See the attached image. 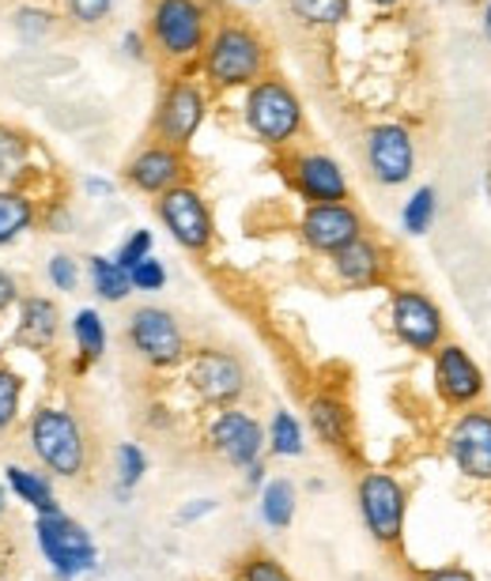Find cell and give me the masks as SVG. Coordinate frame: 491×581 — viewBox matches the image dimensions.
Segmentation results:
<instances>
[{"label": "cell", "mask_w": 491, "mask_h": 581, "mask_svg": "<svg viewBox=\"0 0 491 581\" xmlns=\"http://www.w3.org/2000/svg\"><path fill=\"white\" fill-rule=\"evenodd\" d=\"M269 49L246 23H219L205 42V76L216 88H242L265 76Z\"/></svg>", "instance_id": "1"}, {"label": "cell", "mask_w": 491, "mask_h": 581, "mask_svg": "<svg viewBox=\"0 0 491 581\" xmlns=\"http://www.w3.org/2000/svg\"><path fill=\"white\" fill-rule=\"evenodd\" d=\"M246 125L258 140L284 148L302 129V102L284 80L261 76L250 88V99H246Z\"/></svg>", "instance_id": "2"}, {"label": "cell", "mask_w": 491, "mask_h": 581, "mask_svg": "<svg viewBox=\"0 0 491 581\" xmlns=\"http://www.w3.org/2000/svg\"><path fill=\"white\" fill-rule=\"evenodd\" d=\"M31 446L38 460L57 476H80L88 460V442H83L80 423L61 408H38L31 420Z\"/></svg>", "instance_id": "3"}, {"label": "cell", "mask_w": 491, "mask_h": 581, "mask_svg": "<svg viewBox=\"0 0 491 581\" xmlns=\"http://www.w3.org/2000/svg\"><path fill=\"white\" fill-rule=\"evenodd\" d=\"M148 27L156 49L171 61H185V57L205 49L208 20L201 0H156Z\"/></svg>", "instance_id": "4"}, {"label": "cell", "mask_w": 491, "mask_h": 581, "mask_svg": "<svg viewBox=\"0 0 491 581\" xmlns=\"http://www.w3.org/2000/svg\"><path fill=\"white\" fill-rule=\"evenodd\" d=\"M389 321H393L397 340L416 355H431L446 344L443 310L416 287H397L389 295Z\"/></svg>", "instance_id": "5"}, {"label": "cell", "mask_w": 491, "mask_h": 581, "mask_svg": "<svg viewBox=\"0 0 491 581\" xmlns=\"http://www.w3.org/2000/svg\"><path fill=\"white\" fill-rule=\"evenodd\" d=\"M359 499L363 525L370 528L378 544H401L404 536V514H409V494L397 476L389 472H367L355 487Z\"/></svg>", "instance_id": "6"}, {"label": "cell", "mask_w": 491, "mask_h": 581, "mask_svg": "<svg viewBox=\"0 0 491 581\" xmlns=\"http://www.w3.org/2000/svg\"><path fill=\"white\" fill-rule=\"evenodd\" d=\"M38 548L49 559L54 574L65 581L88 574L99 559L95 540L88 536V528L69 521L61 510L57 514H38Z\"/></svg>", "instance_id": "7"}, {"label": "cell", "mask_w": 491, "mask_h": 581, "mask_svg": "<svg viewBox=\"0 0 491 581\" xmlns=\"http://www.w3.org/2000/svg\"><path fill=\"white\" fill-rule=\"evenodd\" d=\"M446 453L457 465V472L472 483H491V412L472 405L457 415V423L446 434Z\"/></svg>", "instance_id": "8"}, {"label": "cell", "mask_w": 491, "mask_h": 581, "mask_svg": "<svg viewBox=\"0 0 491 581\" xmlns=\"http://www.w3.org/2000/svg\"><path fill=\"white\" fill-rule=\"evenodd\" d=\"M190 386L205 405L235 408V400L246 392V366L239 355L219 352V348H201L190 358Z\"/></svg>", "instance_id": "9"}, {"label": "cell", "mask_w": 491, "mask_h": 581, "mask_svg": "<svg viewBox=\"0 0 491 581\" xmlns=\"http://www.w3.org/2000/svg\"><path fill=\"white\" fill-rule=\"evenodd\" d=\"M129 344L137 355L151 366H174L185 358V337L178 329L174 314L159 310V306H140L129 318Z\"/></svg>", "instance_id": "10"}, {"label": "cell", "mask_w": 491, "mask_h": 581, "mask_svg": "<svg viewBox=\"0 0 491 581\" xmlns=\"http://www.w3.org/2000/svg\"><path fill=\"white\" fill-rule=\"evenodd\" d=\"M159 219L174 235V242L190 253H205L212 246V212L190 185H174L159 196Z\"/></svg>", "instance_id": "11"}, {"label": "cell", "mask_w": 491, "mask_h": 581, "mask_svg": "<svg viewBox=\"0 0 491 581\" xmlns=\"http://www.w3.org/2000/svg\"><path fill=\"white\" fill-rule=\"evenodd\" d=\"M208 99L205 91L197 88L193 80H174L167 88L163 102H159L156 114V136L159 144H171V148H185V144L197 136L201 122H205Z\"/></svg>", "instance_id": "12"}, {"label": "cell", "mask_w": 491, "mask_h": 581, "mask_svg": "<svg viewBox=\"0 0 491 581\" xmlns=\"http://www.w3.org/2000/svg\"><path fill=\"white\" fill-rule=\"evenodd\" d=\"M488 381L484 371L477 366V358L465 352L461 344H443L435 352V392L443 405L450 408H472L480 405Z\"/></svg>", "instance_id": "13"}, {"label": "cell", "mask_w": 491, "mask_h": 581, "mask_svg": "<svg viewBox=\"0 0 491 581\" xmlns=\"http://www.w3.org/2000/svg\"><path fill=\"white\" fill-rule=\"evenodd\" d=\"M367 167L382 185H404L416 170V144L404 125H375L367 133Z\"/></svg>", "instance_id": "14"}, {"label": "cell", "mask_w": 491, "mask_h": 581, "mask_svg": "<svg viewBox=\"0 0 491 581\" xmlns=\"http://www.w3.org/2000/svg\"><path fill=\"white\" fill-rule=\"evenodd\" d=\"M208 442L227 465L235 468H250L253 460L261 457V446H265V431L253 415L239 412V408H224V412L212 420L208 426Z\"/></svg>", "instance_id": "15"}, {"label": "cell", "mask_w": 491, "mask_h": 581, "mask_svg": "<svg viewBox=\"0 0 491 581\" xmlns=\"http://www.w3.org/2000/svg\"><path fill=\"white\" fill-rule=\"evenodd\" d=\"M302 242L318 253H336L349 242L363 235V219L352 204H310L307 216H302Z\"/></svg>", "instance_id": "16"}, {"label": "cell", "mask_w": 491, "mask_h": 581, "mask_svg": "<svg viewBox=\"0 0 491 581\" xmlns=\"http://www.w3.org/2000/svg\"><path fill=\"white\" fill-rule=\"evenodd\" d=\"M129 182L137 185L140 193H159L163 196L167 190L182 185L185 178V156L182 148H171V144H151L144 148L137 159L129 162Z\"/></svg>", "instance_id": "17"}, {"label": "cell", "mask_w": 491, "mask_h": 581, "mask_svg": "<svg viewBox=\"0 0 491 581\" xmlns=\"http://www.w3.org/2000/svg\"><path fill=\"white\" fill-rule=\"evenodd\" d=\"M295 185L307 201L315 204H341L349 201V182H344V170L336 167L329 156H299L295 159Z\"/></svg>", "instance_id": "18"}, {"label": "cell", "mask_w": 491, "mask_h": 581, "mask_svg": "<svg viewBox=\"0 0 491 581\" xmlns=\"http://www.w3.org/2000/svg\"><path fill=\"white\" fill-rule=\"evenodd\" d=\"M386 253L378 242H370V238H355V242H349L344 250L333 253V272L341 276V284L349 287H375L386 280Z\"/></svg>", "instance_id": "19"}, {"label": "cell", "mask_w": 491, "mask_h": 581, "mask_svg": "<svg viewBox=\"0 0 491 581\" xmlns=\"http://www.w3.org/2000/svg\"><path fill=\"white\" fill-rule=\"evenodd\" d=\"M310 426H315V434L326 446H333V449L352 446V412L341 397H333V392H318V397L310 400Z\"/></svg>", "instance_id": "20"}, {"label": "cell", "mask_w": 491, "mask_h": 581, "mask_svg": "<svg viewBox=\"0 0 491 581\" xmlns=\"http://www.w3.org/2000/svg\"><path fill=\"white\" fill-rule=\"evenodd\" d=\"M61 318H57V306L49 298H27L20 314V340L31 348H49L57 340Z\"/></svg>", "instance_id": "21"}, {"label": "cell", "mask_w": 491, "mask_h": 581, "mask_svg": "<svg viewBox=\"0 0 491 581\" xmlns=\"http://www.w3.org/2000/svg\"><path fill=\"white\" fill-rule=\"evenodd\" d=\"M8 487L20 494L27 506H35L38 514H57V499H54V487L42 472H27V468L12 465L8 468Z\"/></svg>", "instance_id": "22"}, {"label": "cell", "mask_w": 491, "mask_h": 581, "mask_svg": "<svg viewBox=\"0 0 491 581\" xmlns=\"http://www.w3.org/2000/svg\"><path fill=\"white\" fill-rule=\"evenodd\" d=\"M31 219H35V208H31L27 196L12 190L0 193V246L15 242L31 227Z\"/></svg>", "instance_id": "23"}, {"label": "cell", "mask_w": 491, "mask_h": 581, "mask_svg": "<svg viewBox=\"0 0 491 581\" xmlns=\"http://www.w3.org/2000/svg\"><path fill=\"white\" fill-rule=\"evenodd\" d=\"M261 517L273 528H287L295 517V487L292 480H273L261 494Z\"/></svg>", "instance_id": "24"}, {"label": "cell", "mask_w": 491, "mask_h": 581, "mask_svg": "<svg viewBox=\"0 0 491 581\" xmlns=\"http://www.w3.org/2000/svg\"><path fill=\"white\" fill-rule=\"evenodd\" d=\"M295 20L310 23V27H336L349 20V0H287Z\"/></svg>", "instance_id": "25"}, {"label": "cell", "mask_w": 491, "mask_h": 581, "mask_svg": "<svg viewBox=\"0 0 491 581\" xmlns=\"http://www.w3.org/2000/svg\"><path fill=\"white\" fill-rule=\"evenodd\" d=\"M91 284H95V290L106 298V303H122V298L133 290L129 272H125L117 261H106V258H91Z\"/></svg>", "instance_id": "26"}, {"label": "cell", "mask_w": 491, "mask_h": 581, "mask_svg": "<svg viewBox=\"0 0 491 581\" xmlns=\"http://www.w3.org/2000/svg\"><path fill=\"white\" fill-rule=\"evenodd\" d=\"M72 332H76V344H80V352H83V363H91V358H103V352H106V329H103V318H99L95 310H80V314H76Z\"/></svg>", "instance_id": "27"}, {"label": "cell", "mask_w": 491, "mask_h": 581, "mask_svg": "<svg viewBox=\"0 0 491 581\" xmlns=\"http://www.w3.org/2000/svg\"><path fill=\"white\" fill-rule=\"evenodd\" d=\"M401 224L409 235H427L431 224H435V190L431 185H423V190L409 196V204L401 212Z\"/></svg>", "instance_id": "28"}, {"label": "cell", "mask_w": 491, "mask_h": 581, "mask_svg": "<svg viewBox=\"0 0 491 581\" xmlns=\"http://www.w3.org/2000/svg\"><path fill=\"white\" fill-rule=\"evenodd\" d=\"M269 442H273V453L281 457H299L302 453V431L295 423L292 412H276L273 423H269Z\"/></svg>", "instance_id": "29"}, {"label": "cell", "mask_w": 491, "mask_h": 581, "mask_svg": "<svg viewBox=\"0 0 491 581\" xmlns=\"http://www.w3.org/2000/svg\"><path fill=\"white\" fill-rule=\"evenodd\" d=\"M23 162H27V140H23L20 133H12V129L0 125V178L20 174Z\"/></svg>", "instance_id": "30"}, {"label": "cell", "mask_w": 491, "mask_h": 581, "mask_svg": "<svg viewBox=\"0 0 491 581\" xmlns=\"http://www.w3.org/2000/svg\"><path fill=\"white\" fill-rule=\"evenodd\" d=\"M144 472H148V457H144V449L133 446V442L117 446V480H122V487L140 483Z\"/></svg>", "instance_id": "31"}, {"label": "cell", "mask_w": 491, "mask_h": 581, "mask_svg": "<svg viewBox=\"0 0 491 581\" xmlns=\"http://www.w3.org/2000/svg\"><path fill=\"white\" fill-rule=\"evenodd\" d=\"M242 581H292V574L273 559V555H250L242 562Z\"/></svg>", "instance_id": "32"}, {"label": "cell", "mask_w": 491, "mask_h": 581, "mask_svg": "<svg viewBox=\"0 0 491 581\" xmlns=\"http://www.w3.org/2000/svg\"><path fill=\"white\" fill-rule=\"evenodd\" d=\"M20 374L12 371H0V431H4L8 423L15 420V412H20Z\"/></svg>", "instance_id": "33"}, {"label": "cell", "mask_w": 491, "mask_h": 581, "mask_svg": "<svg viewBox=\"0 0 491 581\" xmlns=\"http://www.w3.org/2000/svg\"><path fill=\"white\" fill-rule=\"evenodd\" d=\"M65 4H69V15L76 23H83V27H95V23H103L110 15L114 0H65Z\"/></svg>", "instance_id": "34"}, {"label": "cell", "mask_w": 491, "mask_h": 581, "mask_svg": "<svg viewBox=\"0 0 491 581\" xmlns=\"http://www.w3.org/2000/svg\"><path fill=\"white\" fill-rule=\"evenodd\" d=\"M129 284L137 287V290H159L167 284V269H163V261H156V258H144L137 269L129 272Z\"/></svg>", "instance_id": "35"}, {"label": "cell", "mask_w": 491, "mask_h": 581, "mask_svg": "<svg viewBox=\"0 0 491 581\" xmlns=\"http://www.w3.org/2000/svg\"><path fill=\"white\" fill-rule=\"evenodd\" d=\"M148 253H151V235H148V230H137V235H133L129 242H125L122 250H117L114 261L122 264L125 272H133L144 258H148Z\"/></svg>", "instance_id": "36"}, {"label": "cell", "mask_w": 491, "mask_h": 581, "mask_svg": "<svg viewBox=\"0 0 491 581\" xmlns=\"http://www.w3.org/2000/svg\"><path fill=\"white\" fill-rule=\"evenodd\" d=\"M49 280H54L61 290H76V280H80V272H76V261L65 258V253H57L54 261H49Z\"/></svg>", "instance_id": "37"}, {"label": "cell", "mask_w": 491, "mask_h": 581, "mask_svg": "<svg viewBox=\"0 0 491 581\" xmlns=\"http://www.w3.org/2000/svg\"><path fill=\"white\" fill-rule=\"evenodd\" d=\"M423 581H477V574L465 567H435L423 574Z\"/></svg>", "instance_id": "38"}, {"label": "cell", "mask_w": 491, "mask_h": 581, "mask_svg": "<svg viewBox=\"0 0 491 581\" xmlns=\"http://www.w3.org/2000/svg\"><path fill=\"white\" fill-rule=\"evenodd\" d=\"M15 295H20V290H15V280L8 276V272H0V310H8V306L15 303Z\"/></svg>", "instance_id": "39"}, {"label": "cell", "mask_w": 491, "mask_h": 581, "mask_svg": "<svg viewBox=\"0 0 491 581\" xmlns=\"http://www.w3.org/2000/svg\"><path fill=\"white\" fill-rule=\"evenodd\" d=\"M125 46H129V54H133V57H140V54H144V49H140V38H137V34H129V38H125Z\"/></svg>", "instance_id": "40"}, {"label": "cell", "mask_w": 491, "mask_h": 581, "mask_svg": "<svg viewBox=\"0 0 491 581\" xmlns=\"http://www.w3.org/2000/svg\"><path fill=\"white\" fill-rule=\"evenodd\" d=\"M484 38H488V46H491V0L484 4Z\"/></svg>", "instance_id": "41"}, {"label": "cell", "mask_w": 491, "mask_h": 581, "mask_svg": "<svg viewBox=\"0 0 491 581\" xmlns=\"http://www.w3.org/2000/svg\"><path fill=\"white\" fill-rule=\"evenodd\" d=\"M88 190H91V193H110V185H106V182H91Z\"/></svg>", "instance_id": "42"}, {"label": "cell", "mask_w": 491, "mask_h": 581, "mask_svg": "<svg viewBox=\"0 0 491 581\" xmlns=\"http://www.w3.org/2000/svg\"><path fill=\"white\" fill-rule=\"evenodd\" d=\"M375 4H382V8H393V4H397V0H375Z\"/></svg>", "instance_id": "43"}, {"label": "cell", "mask_w": 491, "mask_h": 581, "mask_svg": "<svg viewBox=\"0 0 491 581\" xmlns=\"http://www.w3.org/2000/svg\"><path fill=\"white\" fill-rule=\"evenodd\" d=\"M0 514H4V487H0Z\"/></svg>", "instance_id": "44"}]
</instances>
